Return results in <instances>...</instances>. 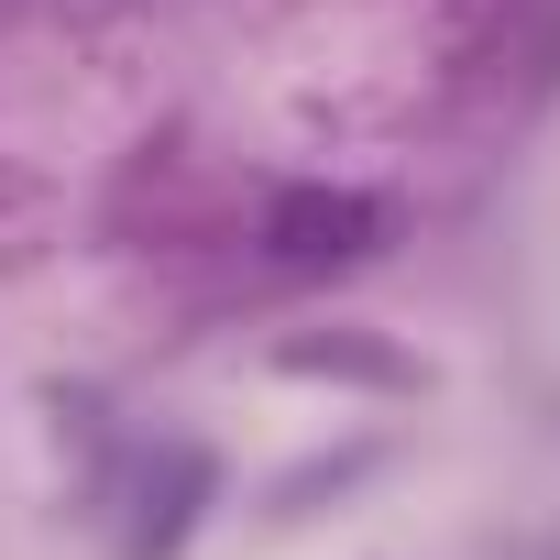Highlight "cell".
<instances>
[{"instance_id": "cell-1", "label": "cell", "mask_w": 560, "mask_h": 560, "mask_svg": "<svg viewBox=\"0 0 560 560\" xmlns=\"http://www.w3.org/2000/svg\"><path fill=\"white\" fill-rule=\"evenodd\" d=\"M198 494H209V462H198L187 440H165V451L143 462V483H132V527H121V549H132V560H165V549L187 538Z\"/></svg>"}, {"instance_id": "cell-2", "label": "cell", "mask_w": 560, "mask_h": 560, "mask_svg": "<svg viewBox=\"0 0 560 560\" xmlns=\"http://www.w3.org/2000/svg\"><path fill=\"white\" fill-rule=\"evenodd\" d=\"M275 253L287 264H341V253H363V231H374V209L363 198H330V187H298V198H275Z\"/></svg>"}]
</instances>
